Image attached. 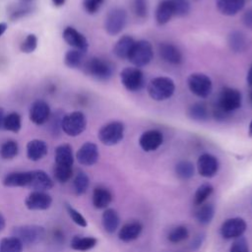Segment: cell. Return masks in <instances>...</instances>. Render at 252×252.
<instances>
[{"instance_id":"6da1fadb","label":"cell","mask_w":252,"mask_h":252,"mask_svg":"<svg viewBox=\"0 0 252 252\" xmlns=\"http://www.w3.org/2000/svg\"><path fill=\"white\" fill-rule=\"evenodd\" d=\"M147 90L154 100L162 101L172 96L175 91V84L168 77H157L150 81Z\"/></svg>"},{"instance_id":"7a4b0ae2","label":"cell","mask_w":252,"mask_h":252,"mask_svg":"<svg viewBox=\"0 0 252 252\" xmlns=\"http://www.w3.org/2000/svg\"><path fill=\"white\" fill-rule=\"evenodd\" d=\"M85 72L98 81H107L112 77L113 67L110 62L99 57H93L84 64Z\"/></svg>"},{"instance_id":"3957f363","label":"cell","mask_w":252,"mask_h":252,"mask_svg":"<svg viewBox=\"0 0 252 252\" xmlns=\"http://www.w3.org/2000/svg\"><path fill=\"white\" fill-rule=\"evenodd\" d=\"M154 50L150 41L141 39L135 41V44L129 54L128 60L137 68L147 66L153 59Z\"/></svg>"},{"instance_id":"277c9868","label":"cell","mask_w":252,"mask_h":252,"mask_svg":"<svg viewBox=\"0 0 252 252\" xmlns=\"http://www.w3.org/2000/svg\"><path fill=\"white\" fill-rule=\"evenodd\" d=\"M44 235V228L36 224L19 225L12 229V236L20 239L23 244H36L43 239Z\"/></svg>"},{"instance_id":"5b68a950","label":"cell","mask_w":252,"mask_h":252,"mask_svg":"<svg viewBox=\"0 0 252 252\" xmlns=\"http://www.w3.org/2000/svg\"><path fill=\"white\" fill-rule=\"evenodd\" d=\"M124 124L120 121H112L103 125L98 131V139L105 146H114L124 138Z\"/></svg>"},{"instance_id":"8992f818","label":"cell","mask_w":252,"mask_h":252,"mask_svg":"<svg viewBox=\"0 0 252 252\" xmlns=\"http://www.w3.org/2000/svg\"><path fill=\"white\" fill-rule=\"evenodd\" d=\"M87 127V119L82 111H73L63 116L61 130L71 137L82 134Z\"/></svg>"},{"instance_id":"52a82bcc","label":"cell","mask_w":252,"mask_h":252,"mask_svg":"<svg viewBox=\"0 0 252 252\" xmlns=\"http://www.w3.org/2000/svg\"><path fill=\"white\" fill-rule=\"evenodd\" d=\"M187 85L191 93L201 98L208 97L213 91L212 80L203 73L191 74L187 79Z\"/></svg>"},{"instance_id":"ba28073f","label":"cell","mask_w":252,"mask_h":252,"mask_svg":"<svg viewBox=\"0 0 252 252\" xmlns=\"http://www.w3.org/2000/svg\"><path fill=\"white\" fill-rule=\"evenodd\" d=\"M217 104L226 112L230 113L241 107L242 94L236 89L224 87L220 93Z\"/></svg>"},{"instance_id":"9c48e42d","label":"cell","mask_w":252,"mask_h":252,"mask_svg":"<svg viewBox=\"0 0 252 252\" xmlns=\"http://www.w3.org/2000/svg\"><path fill=\"white\" fill-rule=\"evenodd\" d=\"M120 80L124 88L129 92H138L145 86L144 74L137 67L124 68L120 73Z\"/></svg>"},{"instance_id":"30bf717a","label":"cell","mask_w":252,"mask_h":252,"mask_svg":"<svg viewBox=\"0 0 252 252\" xmlns=\"http://www.w3.org/2000/svg\"><path fill=\"white\" fill-rule=\"evenodd\" d=\"M127 22V13L122 8H113L108 12L104 21V29L109 35H116L122 32Z\"/></svg>"},{"instance_id":"8fae6325","label":"cell","mask_w":252,"mask_h":252,"mask_svg":"<svg viewBox=\"0 0 252 252\" xmlns=\"http://www.w3.org/2000/svg\"><path fill=\"white\" fill-rule=\"evenodd\" d=\"M247 227L246 221L241 218L225 220L220 226V235L224 239H235L243 235Z\"/></svg>"},{"instance_id":"7c38bea8","label":"cell","mask_w":252,"mask_h":252,"mask_svg":"<svg viewBox=\"0 0 252 252\" xmlns=\"http://www.w3.org/2000/svg\"><path fill=\"white\" fill-rule=\"evenodd\" d=\"M220 168L219 159L211 154H203L197 160V169L201 176L211 178L215 176Z\"/></svg>"},{"instance_id":"4fadbf2b","label":"cell","mask_w":252,"mask_h":252,"mask_svg":"<svg viewBox=\"0 0 252 252\" xmlns=\"http://www.w3.org/2000/svg\"><path fill=\"white\" fill-rule=\"evenodd\" d=\"M99 157L98 148L94 143L87 142L81 146L76 154V158L80 164L91 166L96 163Z\"/></svg>"},{"instance_id":"5bb4252c","label":"cell","mask_w":252,"mask_h":252,"mask_svg":"<svg viewBox=\"0 0 252 252\" xmlns=\"http://www.w3.org/2000/svg\"><path fill=\"white\" fill-rule=\"evenodd\" d=\"M25 204L32 211L47 210L52 204V198L44 191H32L26 198Z\"/></svg>"},{"instance_id":"9a60e30c","label":"cell","mask_w":252,"mask_h":252,"mask_svg":"<svg viewBox=\"0 0 252 252\" xmlns=\"http://www.w3.org/2000/svg\"><path fill=\"white\" fill-rule=\"evenodd\" d=\"M50 107L44 100L37 99L30 108V120L35 125H43L50 117Z\"/></svg>"},{"instance_id":"2e32d148","label":"cell","mask_w":252,"mask_h":252,"mask_svg":"<svg viewBox=\"0 0 252 252\" xmlns=\"http://www.w3.org/2000/svg\"><path fill=\"white\" fill-rule=\"evenodd\" d=\"M163 142V135L158 130L145 131L139 139V145L145 152H153L158 150Z\"/></svg>"},{"instance_id":"e0dca14e","label":"cell","mask_w":252,"mask_h":252,"mask_svg":"<svg viewBox=\"0 0 252 252\" xmlns=\"http://www.w3.org/2000/svg\"><path fill=\"white\" fill-rule=\"evenodd\" d=\"M63 38L74 49H78L83 52H86L88 50V39L83 33H81L73 27L65 28V30L63 31Z\"/></svg>"},{"instance_id":"ac0fdd59","label":"cell","mask_w":252,"mask_h":252,"mask_svg":"<svg viewBox=\"0 0 252 252\" xmlns=\"http://www.w3.org/2000/svg\"><path fill=\"white\" fill-rule=\"evenodd\" d=\"M53 187V181L43 170H31V179L28 188L33 191H46Z\"/></svg>"},{"instance_id":"d6986e66","label":"cell","mask_w":252,"mask_h":252,"mask_svg":"<svg viewBox=\"0 0 252 252\" xmlns=\"http://www.w3.org/2000/svg\"><path fill=\"white\" fill-rule=\"evenodd\" d=\"M158 54L163 61L172 65H179L183 60L181 51L175 45L168 42L159 43Z\"/></svg>"},{"instance_id":"ffe728a7","label":"cell","mask_w":252,"mask_h":252,"mask_svg":"<svg viewBox=\"0 0 252 252\" xmlns=\"http://www.w3.org/2000/svg\"><path fill=\"white\" fill-rule=\"evenodd\" d=\"M143 225L140 221H130L122 225L118 231V238L123 242H131L142 233Z\"/></svg>"},{"instance_id":"44dd1931","label":"cell","mask_w":252,"mask_h":252,"mask_svg":"<svg viewBox=\"0 0 252 252\" xmlns=\"http://www.w3.org/2000/svg\"><path fill=\"white\" fill-rule=\"evenodd\" d=\"M48 152L47 145L44 141L34 139L27 144V157L32 161H37L43 158Z\"/></svg>"},{"instance_id":"7402d4cb","label":"cell","mask_w":252,"mask_h":252,"mask_svg":"<svg viewBox=\"0 0 252 252\" xmlns=\"http://www.w3.org/2000/svg\"><path fill=\"white\" fill-rule=\"evenodd\" d=\"M31 179V171H17L7 174L3 179L6 187H27Z\"/></svg>"},{"instance_id":"603a6c76","label":"cell","mask_w":252,"mask_h":252,"mask_svg":"<svg viewBox=\"0 0 252 252\" xmlns=\"http://www.w3.org/2000/svg\"><path fill=\"white\" fill-rule=\"evenodd\" d=\"M55 163L56 165L72 167L74 163V156L72 148L69 144L59 145L55 149Z\"/></svg>"},{"instance_id":"cb8c5ba5","label":"cell","mask_w":252,"mask_h":252,"mask_svg":"<svg viewBox=\"0 0 252 252\" xmlns=\"http://www.w3.org/2000/svg\"><path fill=\"white\" fill-rule=\"evenodd\" d=\"M245 5V0H217L219 12L224 16H234Z\"/></svg>"},{"instance_id":"d4e9b609","label":"cell","mask_w":252,"mask_h":252,"mask_svg":"<svg viewBox=\"0 0 252 252\" xmlns=\"http://www.w3.org/2000/svg\"><path fill=\"white\" fill-rule=\"evenodd\" d=\"M135 44V40L130 35L121 36L113 46V53L120 59H128L129 54Z\"/></svg>"},{"instance_id":"484cf974","label":"cell","mask_w":252,"mask_h":252,"mask_svg":"<svg viewBox=\"0 0 252 252\" xmlns=\"http://www.w3.org/2000/svg\"><path fill=\"white\" fill-rule=\"evenodd\" d=\"M112 201L111 192L102 186H97L93 191V205L96 209H105Z\"/></svg>"},{"instance_id":"4316f807","label":"cell","mask_w":252,"mask_h":252,"mask_svg":"<svg viewBox=\"0 0 252 252\" xmlns=\"http://www.w3.org/2000/svg\"><path fill=\"white\" fill-rule=\"evenodd\" d=\"M174 16L170 0H161L156 10V20L158 25H165Z\"/></svg>"},{"instance_id":"83f0119b","label":"cell","mask_w":252,"mask_h":252,"mask_svg":"<svg viewBox=\"0 0 252 252\" xmlns=\"http://www.w3.org/2000/svg\"><path fill=\"white\" fill-rule=\"evenodd\" d=\"M101 222L104 230L108 233H113L119 225L120 220L117 212L114 209H106L102 213Z\"/></svg>"},{"instance_id":"f1b7e54d","label":"cell","mask_w":252,"mask_h":252,"mask_svg":"<svg viewBox=\"0 0 252 252\" xmlns=\"http://www.w3.org/2000/svg\"><path fill=\"white\" fill-rule=\"evenodd\" d=\"M227 42L229 48L233 52H242L247 46V39L243 32L239 31H233L228 34Z\"/></svg>"},{"instance_id":"f546056e","label":"cell","mask_w":252,"mask_h":252,"mask_svg":"<svg viewBox=\"0 0 252 252\" xmlns=\"http://www.w3.org/2000/svg\"><path fill=\"white\" fill-rule=\"evenodd\" d=\"M97 243V239L92 236H86V237H81V236H74L71 239V248L76 250V251H88L94 248Z\"/></svg>"},{"instance_id":"4dcf8cb0","label":"cell","mask_w":252,"mask_h":252,"mask_svg":"<svg viewBox=\"0 0 252 252\" xmlns=\"http://www.w3.org/2000/svg\"><path fill=\"white\" fill-rule=\"evenodd\" d=\"M187 113H188V116L194 121L204 122L209 119V110L206 104L202 102H196L190 105Z\"/></svg>"},{"instance_id":"1f68e13d","label":"cell","mask_w":252,"mask_h":252,"mask_svg":"<svg viewBox=\"0 0 252 252\" xmlns=\"http://www.w3.org/2000/svg\"><path fill=\"white\" fill-rule=\"evenodd\" d=\"M215 216V207L212 204H202L195 212V218L201 224H208Z\"/></svg>"},{"instance_id":"d6a6232c","label":"cell","mask_w":252,"mask_h":252,"mask_svg":"<svg viewBox=\"0 0 252 252\" xmlns=\"http://www.w3.org/2000/svg\"><path fill=\"white\" fill-rule=\"evenodd\" d=\"M85 53L78 49H71L66 52L64 57V63L67 67L75 69L79 68L84 64L85 59Z\"/></svg>"},{"instance_id":"836d02e7","label":"cell","mask_w":252,"mask_h":252,"mask_svg":"<svg viewBox=\"0 0 252 252\" xmlns=\"http://www.w3.org/2000/svg\"><path fill=\"white\" fill-rule=\"evenodd\" d=\"M23 242L14 236L0 240V252H23Z\"/></svg>"},{"instance_id":"e575fe53","label":"cell","mask_w":252,"mask_h":252,"mask_svg":"<svg viewBox=\"0 0 252 252\" xmlns=\"http://www.w3.org/2000/svg\"><path fill=\"white\" fill-rule=\"evenodd\" d=\"M3 127L7 131L18 133L22 127V120L20 114L17 112H11L6 115L3 120Z\"/></svg>"},{"instance_id":"d590c367","label":"cell","mask_w":252,"mask_h":252,"mask_svg":"<svg viewBox=\"0 0 252 252\" xmlns=\"http://www.w3.org/2000/svg\"><path fill=\"white\" fill-rule=\"evenodd\" d=\"M194 165L189 160H180L175 165V173L181 180H188L194 175Z\"/></svg>"},{"instance_id":"8d00e7d4","label":"cell","mask_w":252,"mask_h":252,"mask_svg":"<svg viewBox=\"0 0 252 252\" xmlns=\"http://www.w3.org/2000/svg\"><path fill=\"white\" fill-rule=\"evenodd\" d=\"M89 185H90L89 176L84 171H79L73 181V187H74L75 194L78 196L85 194L89 188Z\"/></svg>"},{"instance_id":"74e56055","label":"cell","mask_w":252,"mask_h":252,"mask_svg":"<svg viewBox=\"0 0 252 252\" xmlns=\"http://www.w3.org/2000/svg\"><path fill=\"white\" fill-rule=\"evenodd\" d=\"M19 152L18 143L14 140H8L2 144L0 148V156L4 159L14 158Z\"/></svg>"},{"instance_id":"f35d334b","label":"cell","mask_w":252,"mask_h":252,"mask_svg":"<svg viewBox=\"0 0 252 252\" xmlns=\"http://www.w3.org/2000/svg\"><path fill=\"white\" fill-rule=\"evenodd\" d=\"M214 191V187L210 183H204L198 187L194 195V204L196 206H200L204 204V202L212 195Z\"/></svg>"},{"instance_id":"ab89813d","label":"cell","mask_w":252,"mask_h":252,"mask_svg":"<svg viewBox=\"0 0 252 252\" xmlns=\"http://www.w3.org/2000/svg\"><path fill=\"white\" fill-rule=\"evenodd\" d=\"M188 236H189L188 228L184 225H177L168 232L167 239L171 243H179L186 240Z\"/></svg>"},{"instance_id":"60d3db41","label":"cell","mask_w":252,"mask_h":252,"mask_svg":"<svg viewBox=\"0 0 252 252\" xmlns=\"http://www.w3.org/2000/svg\"><path fill=\"white\" fill-rule=\"evenodd\" d=\"M73 175V169L69 166L55 165L54 167V177L60 183L68 182Z\"/></svg>"},{"instance_id":"b9f144b4","label":"cell","mask_w":252,"mask_h":252,"mask_svg":"<svg viewBox=\"0 0 252 252\" xmlns=\"http://www.w3.org/2000/svg\"><path fill=\"white\" fill-rule=\"evenodd\" d=\"M174 16L184 17L190 11V3L188 0H170Z\"/></svg>"},{"instance_id":"7bdbcfd3","label":"cell","mask_w":252,"mask_h":252,"mask_svg":"<svg viewBox=\"0 0 252 252\" xmlns=\"http://www.w3.org/2000/svg\"><path fill=\"white\" fill-rule=\"evenodd\" d=\"M63 113L60 111V110H57L55 111L52 116L50 115L48 121L50 122L49 123V126H50V132L53 134V135H58L60 130H61V123H62V119H63ZM47 121V122H48Z\"/></svg>"},{"instance_id":"ee69618b","label":"cell","mask_w":252,"mask_h":252,"mask_svg":"<svg viewBox=\"0 0 252 252\" xmlns=\"http://www.w3.org/2000/svg\"><path fill=\"white\" fill-rule=\"evenodd\" d=\"M66 208V211L69 215V217L71 218V220L76 223L78 224L79 226H82V227H86L88 225V222H87V220L84 218V216L79 212L77 211L75 208H73L71 205L69 204H66L65 206Z\"/></svg>"},{"instance_id":"f6af8a7d","label":"cell","mask_w":252,"mask_h":252,"mask_svg":"<svg viewBox=\"0 0 252 252\" xmlns=\"http://www.w3.org/2000/svg\"><path fill=\"white\" fill-rule=\"evenodd\" d=\"M36 46H37L36 35L33 33H30L25 38V40L22 42L20 48H21V51L24 53H32L35 50Z\"/></svg>"},{"instance_id":"bcb514c9","label":"cell","mask_w":252,"mask_h":252,"mask_svg":"<svg viewBox=\"0 0 252 252\" xmlns=\"http://www.w3.org/2000/svg\"><path fill=\"white\" fill-rule=\"evenodd\" d=\"M132 10L134 14L141 19H144L148 15V1L147 0H133Z\"/></svg>"},{"instance_id":"7dc6e473","label":"cell","mask_w":252,"mask_h":252,"mask_svg":"<svg viewBox=\"0 0 252 252\" xmlns=\"http://www.w3.org/2000/svg\"><path fill=\"white\" fill-rule=\"evenodd\" d=\"M103 3H104V0H84L83 7L88 14L94 15L96 12H98V10L101 8Z\"/></svg>"},{"instance_id":"c3c4849f","label":"cell","mask_w":252,"mask_h":252,"mask_svg":"<svg viewBox=\"0 0 252 252\" xmlns=\"http://www.w3.org/2000/svg\"><path fill=\"white\" fill-rule=\"evenodd\" d=\"M229 252H249V246L246 238L243 236L235 238L229 248Z\"/></svg>"},{"instance_id":"681fc988","label":"cell","mask_w":252,"mask_h":252,"mask_svg":"<svg viewBox=\"0 0 252 252\" xmlns=\"http://www.w3.org/2000/svg\"><path fill=\"white\" fill-rule=\"evenodd\" d=\"M213 115H214V118L217 120V121H220V122H222V121H225L229 118L230 116V113L229 112H226L225 110H223L221 107H220L217 103L214 107V110H213Z\"/></svg>"},{"instance_id":"f907efd6","label":"cell","mask_w":252,"mask_h":252,"mask_svg":"<svg viewBox=\"0 0 252 252\" xmlns=\"http://www.w3.org/2000/svg\"><path fill=\"white\" fill-rule=\"evenodd\" d=\"M242 21H243V24L245 27L252 30V8L245 11V13L243 14V17H242Z\"/></svg>"},{"instance_id":"816d5d0a","label":"cell","mask_w":252,"mask_h":252,"mask_svg":"<svg viewBox=\"0 0 252 252\" xmlns=\"http://www.w3.org/2000/svg\"><path fill=\"white\" fill-rule=\"evenodd\" d=\"M246 81H247V84H248L250 87H252V65H251V67H250V69H249V71H248V73H247Z\"/></svg>"},{"instance_id":"f5cc1de1","label":"cell","mask_w":252,"mask_h":252,"mask_svg":"<svg viewBox=\"0 0 252 252\" xmlns=\"http://www.w3.org/2000/svg\"><path fill=\"white\" fill-rule=\"evenodd\" d=\"M5 225H6V220H5V218H4V216H3V215L0 213V231H2V230L4 229Z\"/></svg>"},{"instance_id":"db71d44e","label":"cell","mask_w":252,"mask_h":252,"mask_svg":"<svg viewBox=\"0 0 252 252\" xmlns=\"http://www.w3.org/2000/svg\"><path fill=\"white\" fill-rule=\"evenodd\" d=\"M7 28H8V26H7L6 23H4V22H1V23H0V36L6 32Z\"/></svg>"},{"instance_id":"11a10c76","label":"cell","mask_w":252,"mask_h":252,"mask_svg":"<svg viewBox=\"0 0 252 252\" xmlns=\"http://www.w3.org/2000/svg\"><path fill=\"white\" fill-rule=\"evenodd\" d=\"M53 5L56 6V7H60V6H63L65 4V1L66 0H51Z\"/></svg>"},{"instance_id":"9f6ffc18","label":"cell","mask_w":252,"mask_h":252,"mask_svg":"<svg viewBox=\"0 0 252 252\" xmlns=\"http://www.w3.org/2000/svg\"><path fill=\"white\" fill-rule=\"evenodd\" d=\"M4 110L0 107V128L3 126V120H4Z\"/></svg>"},{"instance_id":"6f0895ef","label":"cell","mask_w":252,"mask_h":252,"mask_svg":"<svg viewBox=\"0 0 252 252\" xmlns=\"http://www.w3.org/2000/svg\"><path fill=\"white\" fill-rule=\"evenodd\" d=\"M248 132H249V136H250V137H252V120H251V122H250V124H249Z\"/></svg>"},{"instance_id":"680465c9","label":"cell","mask_w":252,"mask_h":252,"mask_svg":"<svg viewBox=\"0 0 252 252\" xmlns=\"http://www.w3.org/2000/svg\"><path fill=\"white\" fill-rule=\"evenodd\" d=\"M250 98H251V102H252V92H251V94H250Z\"/></svg>"},{"instance_id":"91938a15","label":"cell","mask_w":252,"mask_h":252,"mask_svg":"<svg viewBox=\"0 0 252 252\" xmlns=\"http://www.w3.org/2000/svg\"><path fill=\"white\" fill-rule=\"evenodd\" d=\"M25 1H30V0H25Z\"/></svg>"}]
</instances>
